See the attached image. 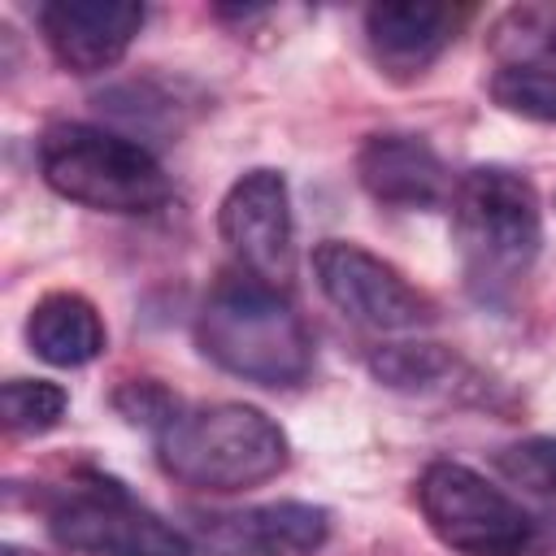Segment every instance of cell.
Returning a JSON list of instances; mask_svg holds the SVG:
<instances>
[{
	"label": "cell",
	"instance_id": "1",
	"mask_svg": "<svg viewBox=\"0 0 556 556\" xmlns=\"http://www.w3.org/2000/svg\"><path fill=\"white\" fill-rule=\"evenodd\" d=\"M200 352L256 387H295L313 369V339L287 291H274L248 274H226L195 313Z\"/></svg>",
	"mask_w": 556,
	"mask_h": 556
},
{
	"label": "cell",
	"instance_id": "2",
	"mask_svg": "<svg viewBox=\"0 0 556 556\" xmlns=\"http://www.w3.org/2000/svg\"><path fill=\"white\" fill-rule=\"evenodd\" d=\"M447 213L465 278L482 300L504 295L530 274L543 248V204L521 169L473 165L456 174Z\"/></svg>",
	"mask_w": 556,
	"mask_h": 556
},
{
	"label": "cell",
	"instance_id": "3",
	"mask_svg": "<svg viewBox=\"0 0 556 556\" xmlns=\"http://www.w3.org/2000/svg\"><path fill=\"white\" fill-rule=\"evenodd\" d=\"M156 460L195 491H248L278 478L291 460L282 426L252 404H191L156 430Z\"/></svg>",
	"mask_w": 556,
	"mask_h": 556
},
{
	"label": "cell",
	"instance_id": "4",
	"mask_svg": "<svg viewBox=\"0 0 556 556\" xmlns=\"http://www.w3.org/2000/svg\"><path fill=\"white\" fill-rule=\"evenodd\" d=\"M39 174L61 200L96 213H156L169 200L161 161L139 139L91 122L48 126L39 139Z\"/></svg>",
	"mask_w": 556,
	"mask_h": 556
},
{
	"label": "cell",
	"instance_id": "5",
	"mask_svg": "<svg viewBox=\"0 0 556 556\" xmlns=\"http://www.w3.org/2000/svg\"><path fill=\"white\" fill-rule=\"evenodd\" d=\"M417 504L434 539L460 556H526L539 543L534 517L508 491L456 460L426 465Z\"/></svg>",
	"mask_w": 556,
	"mask_h": 556
},
{
	"label": "cell",
	"instance_id": "6",
	"mask_svg": "<svg viewBox=\"0 0 556 556\" xmlns=\"http://www.w3.org/2000/svg\"><path fill=\"white\" fill-rule=\"evenodd\" d=\"M313 278L321 295L356 326L378 334H408L434 321V304L391 261L348 239H321L313 248Z\"/></svg>",
	"mask_w": 556,
	"mask_h": 556
},
{
	"label": "cell",
	"instance_id": "7",
	"mask_svg": "<svg viewBox=\"0 0 556 556\" xmlns=\"http://www.w3.org/2000/svg\"><path fill=\"white\" fill-rule=\"evenodd\" d=\"M48 530L65 552L83 556H191V534L143 508L117 482L70 491L52 513Z\"/></svg>",
	"mask_w": 556,
	"mask_h": 556
},
{
	"label": "cell",
	"instance_id": "8",
	"mask_svg": "<svg viewBox=\"0 0 556 556\" xmlns=\"http://www.w3.org/2000/svg\"><path fill=\"white\" fill-rule=\"evenodd\" d=\"M217 235L235 256V269L287 291L295 274V217H291V187L282 169L256 165L239 174L217 208Z\"/></svg>",
	"mask_w": 556,
	"mask_h": 556
},
{
	"label": "cell",
	"instance_id": "9",
	"mask_svg": "<svg viewBox=\"0 0 556 556\" xmlns=\"http://www.w3.org/2000/svg\"><path fill=\"white\" fill-rule=\"evenodd\" d=\"M191 534L213 556H308L330 539V513L304 500L195 513Z\"/></svg>",
	"mask_w": 556,
	"mask_h": 556
},
{
	"label": "cell",
	"instance_id": "10",
	"mask_svg": "<svg viewBox=\"0 0 556 556\" xmlns=\"http://www.w3.org/2000/svg\"><path fill=\"white\" fill-rule=\"evenodd\" d=\"M143 17L130 0H52L39 9V30L70 74H104L130 52Z\"/></svg>",
	"mask_w": 556,
	"mask_h": 556
},
{
	"label": "cell",
	"instance_id": "11",
	"mask_svg": "<svg viewBox=\"0 0 556 556\" xmlns=\"http://www.w3.org/2000/svg\"><path fill=\"white\" fill-rule=\"evenodd\" d=\"M356 178L361 187L391 208H439L452 200V169L421 135L382 130L369 135L356 152Z\"/></svg>",
	"mask_w": 556,
	"mask_h": 556
},
{
	"label": "cell",
	"instance_id": "12",
	"mask_svg": "<svg viewBox=\"0 0 556 556\" xmlns=\"http://www.w3.org/2000/svg\"><path fill=\"white\" fill-rule=\"evenodd\" d=\"M469 9L452 4H421V0H391L365 9V43L378 70L395 78H413L439 61V52L456 39Z\"/></svg>",
	"mask_w": 556,
	"mask_h": 556
},
{
	"label": "cell",
	"instance_id": "13",
	"mask_svg": "<svg viewBox=\"0 0 556 556\" xmlns=\"http://www.w3.org/2000/svg\"><path fill=\"white\" fill-rule=\"evenodd\" d=\"M26 343L56 369H78L104 352V321L78 291H48L26 317Z\"/></svg>",
	"mask_w": 556,
	"mask_h": 556
},
{
	"label": "cell",
	"instance_id": "14",
	"mask_svg": "<svg viewBox=\"0 0 556 556\" xmlns=\"http://www.w3.org/2000/svg\"><path fill=\"white\" fill-rule=\"evenodd\" d=\"M491 48L513 70H539L556 74V4H521L508 9L495 30Z\"/></svg>",
	"mask_w": 556,
	"mask_h": 556
},
{
	"label": "cell",
	"instance_id": "15",
	"mask_svg": "<svg viewBox=\"0 0 556 556\" xmlns=\"http://www.w3.org/2000/svg\"><path fill=\"white\" fill-rule=\"evenodd\" d=\"M70 408L65 387L48 378H9L0 387V417L9 434H48Z\"/></svg>",
	"mask_w": 556,
	"mask_h": 556
},
{
	"label": "cell",
	"instance_id": "16",
	"mask_svg": "<svg viewBox=\"0 0 556 556\" xmlns=\"http://www.w3.org/2000/svg\"><path fill=\"white\" fill-rule=\"evenodd\" d=\"M452 356L439 343H382L369 356V369L378 382L395 391H430L452 374Z\"/></svg>",
	"mask_w": 556,
	"mask_h": 556
},
{
	"label": "cell",
	"instance_id": "17",
	"mask_svg": "<svg viewBox=\"0 0 556 556\" xmlns=\"http://www.w3.org/2000/svg\"><path fill=\"white\" fill-rule=\"evenodd\" d=\"M491 96H495L500 109H508V113H517V117L556 126V74L500 65L495 78H491Z\"/></svg>",
	"mask_w": 556,
	"mask_h": 556
},
{
	"label": "cell",
	"instance_id": "18",
	"mask_svg": "<svg viewBox=\"0 0 556 556\" xmlns=\"http://www.w3.org/2000/svg\"><path fill=\"white\" fill-rule=\"evenodd\" d=\"M495 469L513 486H526L530 495L556 500V439L552 434H534V439H517V443L500 447Z\"/></svg>",
	"mask_w": 556,
	"mask_h": 556
},
{
	"label": "cell",
	"instance_id": "19",
	"mask_svg": "<svg viewBox=\"0 0 556 556\" xmlns=\"http://www.w3.org/2000/svg\"><path fill=\"white\" fill-rule=\"evenodd\" d=\"M4 556H30V552H22V547H4Z\"/></svg>",
	"mask_w": 556,
	"mask_h": 556
}]
</instances>
